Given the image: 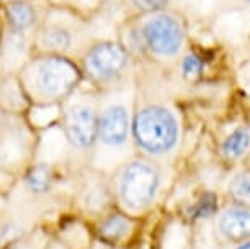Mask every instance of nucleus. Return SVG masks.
<instances>
[{
    "instance_id": "f3484780",
    "label": "nucleus",
    "mask_w": 250,
    "mask_h": 249,
    "mask_svg": "<svg viewBox=\"0 0 250 249\" xmlns=\"http://www.w3.org/2000/svg\"><path fill=\"white\" fill-rule=\"evenodd\" d=\"M51 5L67 8L70 12H75L79 15L93 20L103 7L106 5L108 0H48Z\"/></svg>"
},
{
    "instance_id": "4468645a",
    "label": "nucleus",
    "mask_w": 250,
    "mask_h": 249,
    "mask_svg": "<svg viewBox=\"0 0 250 249\" xmlns=\"http://www.w3.org/2000/svg\"><path fill=\"white\" fill-rule=\"evenodd\" d=\"M250 154V126H240L221 143V156L228 162H237Z\"/></svg>"
},
{
    "instance_id": "5701e85b",
    "label": "nucleus",
    "mask_w": 250,
    "mask_h": 249,
    "mask_svg": "<svg viewBox=\"0 0 250 249\" xmlns=\"http://www.w3.org/2000/svg\"><path fill=\"white\" fill-rule=\"evenodd\" d=\"M2 12H3V2L0 0V22H2Z\"/></svg>"
},
{
    "instance_id": "7ed1b4c3",
    "label": "nucleus",
    "mask_w": 250,
    "mask_h": 249,
    "mask_svg": "<svg viewBox=\"0 0 250 249\" xmlns=\"http://www.w3.org/2000/svg\"><path fill=\"white\" fill-rule=\"evenodd\" d=\"M17 76L28 102L36 107L61 105L83 82L77 61L43 53L33 54Z\"/></svg>"
},
{
    "instance_id": "bb28decb",
    "label": "nucleus",
    "mask_w": 250,
    "mask_h": 249,
    "mask_svg": "<svg viewBox=\"0 0 250 249\" xmlns=\"http://www.w3.org/2000/svg\"><path fill=\"white\" fill-rule=\"evenodd\" d=\"M12 249H17V248H12Z\"/></svg>"
},
{
    "instance_id": "20e7f679",
    "label": "nucleus",
    "mask_w": 250,
    "mask_h": 249,
    "mask_svg": "<svg viewBox=\"0 0 250 249\" xmlns=\"http://www.w3.org/2000/svg\"><path fill=\"white\" fill-rule=\"evenodd\" d=\"M134 146L159 164H170L177 158L182 143V121L170 103L149 100L138 103L133 120Z\"/></svg>"
},
{
    "instance_id": "423d86ee",
    "label": "nucleus",
    "mask_w": 250,
    "mask_h": 249,
    "mask_svg": "<svg viewBox=\"0 0 250 249\" xmlns=\"http://www.w3.org/2000/svg\"><path fill=\"white\" fill-rule=\"evenodd\" d=\"M165 187V166L146 156L128 159L116 176V194L128 213L139 215L157 204Z\"/></svg>"
},
{
    "instance_id": "9b49d317",
    "label": "nucleus",
    "mask_w": 250,
    "mask_h": 249,
    "mask_svg": "<svg viewBox=\"0 0 250 249\" xmlns=\"http://www.w3.org/2000/svg\"><path fill=\"white\" fill-rule=\"evenodd\" d=\"M31 135L28 126L13 115H5L0 120V162L12 164L28 154Z\"/></svg>"
},
{
    "instance_id": "2eb2a0df",
    "label": "nucleus",
    "mask_w": 250,
    "mask_h": 249,
    "mask_svg": "<svg viewBox=\"0 0 250 249\" xmlns=\"http://www.w3.org/2000/svg\"><path fill=\"white\" fill-rule=\"evenodd\" d=\"M224 190L230 202L250 208V167L242 166L230 172Z\"/></svg>"
},
{
    "instance_id": "4be33fe9",
    "label": "nucleus",
    "mask_w": 250,
    "mask_h": 249,
    "mask_svg": "<svg viewBox=\"0 0 250 249\" xmlns=\"http://www.w3.org/2000/svg\"><path fill=\"white\" fill-rule=\"evenodd\" d=\"M230 2L237 3L239 7H250V0H224V7H229Z\"/></svg>"
},
{
    "instance_id": "393cba45",
    "label": "nucleus",
    "mask_w": 250,
    "mask_h": 249,
    "mask_svg": "<svg viewBox=\"0 0 250 249\" xmlns=\"http://www.w3.org/2000/svg\"><path fill=\"white\" fill-rule=\"evenodd\" d=\"M3 3H10V2H18V0H2Z\"/></svg>"
},
{
    "instance_id": "f8f14e48",
    "label": "nucleus",
    "mask_w": 250,
    "mask_h": 249,
    "mask_svg": "<svg viewBox=\"0 0 250 249\" xmlns=\"http://www.w3.org/2000/svg\"><path fill=\"white\" fill-rule=\"evenodd\" d=\"M51 3L48 0H18V2L3 3L2 25L15 30L35 33L48 12Z\"/></svg>"
},
{
    "instance_id": "6e6552de",
    "label": "nucleus",
    "mask_w": 250,
    "mask_h": 249,
    "mask_svg": "<svg viewBox=\"0 0 250 249\" xmlns=\"http://www.w3.org/2000/svg\"><path fill=\"white\" fill-rule=\"evenodd\" d=\"M98 105L100 92L75 91L61 103V128L70 149L75 153H93L98 130Z\"/></svg>"
},
{
    "instance_id": "9d476101",
    "label": "nucleus",
    "mask_w": 250,
    "mask_h": 249,
    "mask_svg": "<svg viewBox=\"0 0 250 249\" xmlns=\"http://www.w3.org/2000/svg\"><path fill=\"white\" fill-rule=\"evenodd\" d=\"M213 229L221 246L247 241L250 239V208L229 202L216 211Z\"/></svg>"
},
{
    "instance_id": "0eeeda50",
    "label": "nucleus",
    "mask_w": 250,
    "mask_h": 249,
    "mask_svg": "<svg viewBox=\"0 0 250 249\" xmlns=\"http://www.w3.org/2000/svg\"><path fill=\"white\" fill-rule=\"evenodd\" d=\"M77 63L83 81L98 92L115 87L134 76V58L116 38H95Z\"/></svg>"
},
{
    "instance_id": "aec40b11",
    "label": "nucleus",
    "mask_w": 250,
    "mask_h": 249,
    "mask_svg": "<svg viewBox=\"0 0 250 249\" xmlns=\"http://www.w3.org/2000/svg\"><path fill=\"white\" fill-rule=\"evenodd\" d=\"M85 206L88 210H102L108 202V192L103 185L97 184L85 194Z\"/></svg>"
},
{
    "instance_id": "6ab92c4d",
    "label": "nucleus",
    "mask_w": 250,
    "mask_h": 249,
    "mask_svg": "<svg viewBox=\"0 0 250 249\" xmlns=\"http://www.w3.org/2000/svg\"><path fill=\"white\" fill-rule=\"evenodd\" d=\"M178 66H180L182 77L187 79V81H195V79L201 77L203 74V61L193 51H185V54L178 61Z\"/></svg>"
},
{
    "instance_id": "b1692460",
    "label": "nucleus",
    "mask_w": 250,
    "mask_h": 249,
    "mask_svg": "<svg viewBox=\"0 0 250 249\" xmlns=\"http://www.w3.org/2000/svg\"><path fill=\"white\" fill-rule=\"evenodd\" d=\"M3 77V69H2V59H0V81H2Z\"/></svg>"
},
{
    "instance_id": "f257e3e1",
    "label": "nucleus",
    "mask_w": 250,
    "mask_h": 249,
    "mask_svg": "<svg viewBox=\"0 0 250 249\" xmlns=\"http://www.w3.org/2000/svg\"><path fill=\"white\" fill-rule=\"evenodd\" d=\"M116 40L134 59L175 64L185 54L187 23L173 8L125 18L116 26Z\"/></svg>"
},
{
    "instance_id": "1a4fd4ad",
    "label": "nucleus",
    "mask_w": 250,
    "mask_h": 249,
    "mask_svg": "<svg viewBox=\"0 0 250 249\" xmlns=\"http://www.w3.org/2000/svg\"><path fill=\"white\" fill-rule=\"evenodd\" d=\"M35 33L15 30L0 23V59L3 76L18 74L35 54Z\"/></svg>"
},
{
    "instance_id": "dca6fc26",
    "label": "nucleus",
    "mask_w": 250,
    "mask_h": 249,
    "mask_svg": "<svg viewBox=\"0 0 250 249\" xmlns=\"http://www.w3.org/2000/svg\"><path fill=\"white\" fill-rule=\"evenodd\" d=\"M121 3L123 18H133L165 8H172L173 0H118Z\"/></svg>"
},
{
    "instance_id": "a878e982",
    "label": "nucleus",
    "mask_w": 250,
    "mask_h": 249,
    "mask_svg": "<svg viewBox=\"0 0 250 249\" xmlns=\"http://www.w3.org/2000/svg\"><path fill=\"white\" fill-rule=\"evenodd\" d=\"M247 162H249V164H247V166L250 167V154H249V156H247Z\"/></svg>"
},
{
    "instance_id": "412c9836",
    "label": "nucleus",
    "mask_w": 250,
    "mask_h": 249,
    "mask_svg": "<svg viewBox=\"0 0 250 249\" xmlns=\"http://www.w3.org/2000/svg\"><path fill=\"white\" fill-rule=\"evenodd\" d=\"M221 249H250V239L239 243V244H229V246H221Z\"/></svg>"
},
{
    "instance_id": "39448f33",
    "label": "nucleus",
    "mask_w": 250,
    "mask_h": 249,
    "mask_svg": "<svg viewBox=\"0 0 250 249\" xmlns=\"http://www.w3.org/2000/svg\"><path fill=\"white\" fill-rule=\"evenodd\" d=\"M95 38L92 20L67 8L49 5L36 31L35 53L56 54L79 61Z\"/></svg>"
},
{
    "instance_id": "a211bd4d",
    "label": "nucleus",
    "mask_w": 250,
    "mask_h": 249,
    "mask_svg": "<svg viewBox=\"0 0 250 249\" xmlns=\"http://www.w3.org/2000/svg\"><path fill=\"white\" fill-rule=\"evenodd\" d=\"M51 182H53V171H51V167L44 162H40V164H36V166H33L26 177V184L30 187V190L36 192V194L48 192L51 187Z\"/></svg>"
},
{
    "instance_id": "ddd939ff",
    "label": "nucleus",
    "mask_w": 250,
    "mask_h": 249,
    "mask_svg": "<svg viewBox=\"0 0 250 249\" xmlns=\"http://www.w3.org/2000/svg\"><path fill=\"white\" fill-rule=\"evenodd\" d=\"M134 231L133 218L125 213H111L103 220L98 228V234L106 243H123Z\"/></svg>"
},
{
    "instance_id": "f03ea898",
    "label": "nucleus",
    "mask_w": 250,
    "mask_h": 249,
    "mask_svg": "<svg viewBox=\"0 0 250 249\" xmlns=\"http://www.w3.org/2000/svg\"><path fill=\"white\" fill-rule=\"evenodd\" d=\"M136 98L138 86L134 76L100 92L97 143L93 153L110 161L118 159L120 166L131 159L129 154L136 148L133 138Z\"/></svg>"
}]
</instances>
